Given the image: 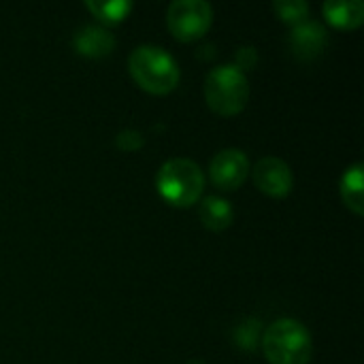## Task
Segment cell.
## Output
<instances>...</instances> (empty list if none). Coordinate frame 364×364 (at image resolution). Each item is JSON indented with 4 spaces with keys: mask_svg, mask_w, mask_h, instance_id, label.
Returning <instances> with one entry per match:
<instances>
[{
    "mask_svg": "<svg viewBox=\"0 0 364 364\" xmlns=\"http://www.w3.org/2000/svg\"><path fill=\"white\" fill-rule=\"evenodd\" d=\"M158 194L173 207L188 209L196 205L205 190V175L194 160L173 158L166 160L156 175Z\"/></svg>",
    "mask_w": 364,
    "mask_h": 364,
    "instance_id": "cell-1",
    "label": "cell"
},
{
    "mask_svg": "<svg viewBox=\"0 0 364 364\" xmlns=\"http://www.w3.org/2000/svg\"><path fill=\"white\" fill-rule=\"evenodd\" d=\"M262 352L271 364H309L314 341L299 320L282 318L264 331Z\"/></svg>",
    "mask_w": 364,
    "mask_h": 364,
    "instance_id": "cell-2",
    "label": "cell"
},
{
    "mask_svg": "<svg viewBox=\"0 0 364 364\" xmlns=\"http://www.w3.org/2000/svg\"><path fill=\"white\" fill-rule=\"evenodd\" d=\"M132 79L149 94H168L179 83V66L168 51L156 45H141L130 53Z\"/></svg>",
    "mask_w": 364,
    "mask_h": 364,
    "instance_id": "cell-3",
    "label": "cell"
},
{
    "mask_svg": "<svg viewBox=\"0 0 364 364\" xmlns=\"http://www.w3.org/2000/svg\"><path fill=\"white\" fill-rule=\"evenodd\" d=\"M205 98L218 115H237L250 100V81L232 64L215 66L205 79Z\"/></svg>",
    "mask_w": 364,
    "mask_h": 364,
    "instance_id": "cell-4",
    "label": "cell"
},
{
    "mask_svg": "<svg viewBox=\"0 0 364 364\" xmlns=\"http://www.w3.org/2000/svg\"><path fill=\"white\" fill-rule=\"evenodd\" d=\"M213 21V9L205 0H175L166 11V23L175 38L188 43L207 34Z\"/></svg>",
    "mask_w": 364,
    "mask_h": 364,
    "instance_id": "cell-5",
    "label": "cell"
},
{
    "mask_svg": "<svg viewBox=\"0 0 364 364\" xmlns=\"http://www.w3.org/2000/svg\"><path fill=\"white\" fill-rule=\"evenodd\" d=\"M250 173V160L241 149H222L209 162V177L215 188L232 192L241 188Z\"/></svg>",
    "mask_w": 364,
    "mask_h": 364,
    "instance_id": "cell-6",
    "label": "cell"
},
{
    "mask_svg": "<svg viewBox=\"0 0 364 364\" xmlns=\"http://www.w3.org/2000/svg\"><path fill=\"white\" fill-rule=\"evenodd\" d=\"M254 183L260 192L273 198H284L292 192L294 177H292L290 166L284 160L275 156H267V158H260L254 166Z\"/></svg>",
    "mask_w": 364,
    "mask_h": 364,
    "instance_id": "cell-7",
    "label": "cell"
},
{
    "mask_svg": "<svg viewBox=\"0 0 364 364\" xmlns=\"http://www.w3.org/2000/svg\"><path fill=\"white\" fill-rule=\"evenodd\" d=\"M326 45V30L318 21H301L292 28L290 49L299 60H314Z\"/></svg>",
    "mask_w": 364,
    "mask_h": 364,
    "instance_id": "cell-8",
    "label": "cell"
},
{
    "mask_svg": "<svg viewBox=\"0 0 364 364\" xmlns=\"http://www.w3.org/2000/svg\"><path fill=\"white\" fill-rule=\"evenodd\" d=\"M73 47L85 58H105L115 49V36L100 26H81L73 36Z\"/></svg>",
    "mask_w": 364,
    "mask_h": 364,
    "instance_id": "cell-9",
    "label": "cell"
},
{
    "mask_svg": "<svg viewBox=\"0 0 364 364\" xmlns=\"http://www.w3.org/2000/svg\"><path fill=\"white\" fill-rule=\"evenodd\" d=\"M322 11L324 17L341 30H354L364 21L363 0H326Z\"/></svg>",
    "mask_w": 364,
    "mask_h": 364,
    "instance_id": "cell-10",
    "label": "cell"
},
{
    "mask_svg": "<svg viewBox=\"0 0 364 364\" xmlns=\"http://www.w3.org/2000/svg\"><path fill=\"white\" fill-rule=\"evenodd\" d=\"M198 215H200L203 226L207 230H213V232L226 230L232 224V220H235L232 205L226 198H222V196H207V198H203Z\"/></svg>",
    "mask_w": 364,
    "mask_h": 364,
    "instance_id": "cell-11",
    "label": "cell"
},
{
    "mask_svg": "<svg viewBox=\"0 0 364 364\" xmlns=\"http://www.w3.org/2000/svg\"><path fill=\"white\" fill-rule=\"evenodd\" d=\"M341 198L356 215L364 213V166L358 162L341 177Z\"/></svg>",
    "mask_w": 364,
    "mask_h": 364,
    "instance_id": "cell-12",
    "label": "cell"
},
{
    "mask_svg": "<svg viewBox=\"0 0 364 364\" xmlns=\"http://www.w3.org/2000/svg\"><path fill=\"white\" fill-rule=\"evenodd\" d=\"M85 6L105 23H119L132 11L130 0H85Z\"/></svg>",
    "mask_w": 364,
    "mask_h": 364,
    "instance_id": "cell-13",
    "label": "cell"
},
{
    "mask_svg": "<svg viewBox=\"0 0 364 364\" xmlns=\"http://www.w3.org/2000/svg\"><path fill=\"white\" fill-rule=\"evenodd\" d=\"M273 9L282 21L292 23V26L305 21V17L309 13V4L305 0H275Z\"/></svg>",
    "mask_w": 364,
    "mask_h": 364,
    "instance_id": "cell-14",
    "label": "cell"
},
{
    "mask_svg": "<svg viewBox=\"0 0 364 364\" xmlns=\"http://www.w3.org/2000/svg\"><path fill=\"white\" fill-rule=\"evenodd\" d=\"M115 145H117L122 151H136V149H141V147L145 145V139H143V134H141L139 130L128 128V130L117 132Z\"/></svg>",
    "mask_w": 364,
    "mask_h": 364,
    "instance_id": "cell-15",
    "label": "cell"
},
{
    "mask_svg": "<svg viewBox=\"0 0 364 364\" xmlns=\"http://www.w3.org/2000/svg\"><path fill=\"white\" fill-rule=\"evenodd\" d=\"M256 62H258V53H256V49L254 47H241L239 51H237V58H235V68H239L241 73H245V70H252L254 66H256Z\"/></svg>",
    "mask_w": 364,
    "mask_h": 364,
    "instance_id": "cell-16",
    "label": "cell"
},
{
    "mask_svg": "<svg viewBox=\"0 0 364 364\" xmlns=\"http://www.w3.org/2000/svg\"><path fill=\"white\" fill-rule=\"evenodd\" d=\"M190 364H203L200 360H194V363H190Z\"/></svg>",
    "mask_w": 364,
    "mask_h": 364,
    "instance_id": "cell-17",
    "label": "cell"
}]
</instances>
